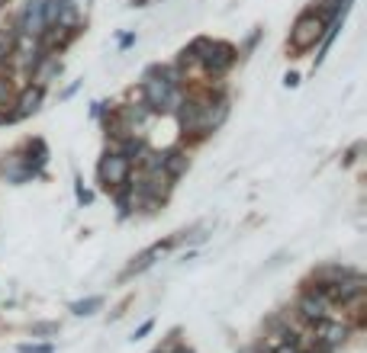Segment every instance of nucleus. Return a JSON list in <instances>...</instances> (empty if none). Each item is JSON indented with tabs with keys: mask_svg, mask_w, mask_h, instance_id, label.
<instances>
[{
	"mask_svg": "<svg viewBox=\"0 0 367 353\" xmlns=\"http://www.w3.org/2000/svg\"><path fill=\"white\" fill-rule=\"evenodd\" d=\"M42 93H46V87H26V90L19 93V103H17V112H10L13 119H23V116H29V112L39 110V103H42Z\"/></svg>",
	"mask_w": 367,
	"mask_h": 353,
	"instance_id": "nucleus-8",
	"label": "nucleus"
},
{
	"mask_svg": "<svg viewBox=\"0 0 367 353\" xmlns=\"http://www.w3.org/2000/svg\"><path fill=\"white\" fill-rule=\"evenodd\" d=\"M17 36L19 29L17 26H0V65H7L13 48H17Z\"/></svg>",
	"mask_w": 367,
	"mask_h": 353,
	"instance_id": "nucleus-10",
	"label": "nucleus"
},
{
	"mask_svg": "<svg viewBox=\"0 0 367 353\" xmlns=\"http://www.w3.org/2000/svg\"><path fill=\"white\" fill-rule=\"evenodd\" d=\"M274 353H303L300 344H290V341H283V344H277V350Z\"/></svg>",
	"mask_w": 367,
	"mask_h": 353,
	"instance_id": "nucleus-17",
	"label": "nucleus"
},
{
	"mask_svg": "<svg viewBox=\"0 0 367 353\" xmlns=\"http://www.w3.org/2000/svg\"><path fill=\"white\" fill-rule=\"evenodd\" d=\"M203 106H207V97H194V100H180L178 116L184 132L190 135H203Z\"/></svg>",
	"mask_w": 367,
	"mask_h": 353,
	"instance_id": "nucleus-7",
	"label": "nucleus"
},
{
	"mask_svg": "<svg viewBox=\"0 0 367 353\" xmlns=\"http://www.w3.org/2000/svg\"><path fill=\"white\" fill-rule=\"evenodd\" d=\"M142 151H145V141L135 139V135H126V139H120V151H116V154H122V158L132 164V161L142 158Z\"/></svg>",
	"mask_w": 367,
	"mask_h": 353,
	"instance_id": "nucleus-11",
	"label": "nucleus"
},
{
	"mask_svg": "<svg viewBox=\"0 0 367 353\" xmlns=\"http://www.w3.org/2000/svg\"><path fill=\"white\" fill-rule=\"evenodd\" d=\"M10 100H13V84H10V77L0 74V110H7Z\"/></svg>",
	"mask_w": 367,
	"mask_h": 353,
	"instance_id": "nucleus-14",
	"label": "nucleus"
},
{
	"mask_svg": "<svg viewBox=\"0 0 367 353\" xmlns=\"http://www.w3.org/2000/svg\"><path fill=\"white\" fill-rule=\"evenodd\" d=\"M312 341L322 347H329V350H335V347L345 344V337H348V327L341 325V321H332V318H319V321H312Z\"/></svg>",
	"mask_w": 367,
	"mask_h": 353,
	"instance_id": "nucleus-6",
	"label": "nucleus"
},
{
	"mask_svg": "<svg viewBox=\"0 0 367 353\" xmlns=\"http://www.w3.org/2000/svg\"><path fill=\"white\" fill-rule=\"evenodd\" d=\"M100 305H104V299H100V296H91V299H81V302H75V305H71V312H75V315H94Z\"/></svg>",
	"mask_w": 367,
	"mask_h": 353,
	"instance_id": "nucleus-12",
	"label": "nucleus"
},
{
	"mask_svg": "<svg viewBox=\"0 0 367 353\" xmlns=\"http://www.w3.org/2000/svg\"><path fill=\"white\" fill-rule=\"evenodd\" d=\"M200 61H203L209 74H226L232 61H236V48L226 46V42H209L207 55H200Z\"/></svg>",
	"mask_w": 367,
	"mask_h": 353,
	"instance_id": "nucleus-5",
	"label": "nucleus"
},
{
	"mask_svg": "<svg viewBox=\"0 0 367 353\" xmlns=\"http://www.w3.org/2000/svg\"><path fill=\"white\" fill-rule=\"evenodd\" d=\"M283 84H287V87H297V84H300V77H297V74H287V77H283Z\"/></svg>",
	"mask_w": 367,
	"mask_h": 353,
	"instance_id": "nucleus-20",
	"label": "nucleus"
},
{
	"mask_svg": "<svg viewBox=\"0 0 367 353\" xmlns=\"http://www.w3.org/2000/svg\"><path fill=\"white\" fill-rule=\"evenodd\" d=\"M178 353H194V350H187V347H178Z\"/></svg>",
	"mask_w": 367,
	"mask_h": 353,
	"instance_id": "nucleus-21",
	"label": "nucleus"
},
{
	"mask_svg": "<svg viewBox=\"0 0 367 353\" xmlns=\"http://www.w3.org/2000/svg\"><path fill=\"white\" fill-rule=\"evenodd\" d=\"M100 183L106 186V190H120V186H126L132 180V164L122 154H106L104 161H100Z\"/></svg>",
	"mask_w": 367,
	"mask_h": 353,
	"instance_id": "nucleus-2",
	"label": "nucleus"
},
{
	"mask_svg": "<svg viewBox=\"0 0 367 353\" xmlns=\"http://www.w3.org/2000/svg\"><path fill=\"white\" fill-rule=\"evenodd\" d=\"M58 325H32V337H46V334H55Z\"/></svg>",
	"mask_w": 367,
	"mask_h": 353,
	"instance_id": "nucleus-15",
	"label": "nucleus"
},
{
	"mask_svg": "<svg viewBox=\"0 0 367 353\" xmlns=\"http://www.w3.org/2000/svg\"><path fill=\"white\" fill-rule=\"evenodd\" d=\"M77 199H81V203H91L94 196H91V190H84V186H77Z\"/></svg>",
	"mask_w": 367,
	"mask_h": 353,
	"instance_id": "nucleus-19",
	"label": "nucleus"
},
{
	"mask_svg": "<svg viewBox=\"0 0 367 353\" xmlns=\"http://www.w3.org/2000/svg\"><path fill=\"white\" fill-rule=\"evenodd\" d=\"M13 26H17L19 32H26V36H42V32L48 29L46 17H42V0H26Z\"/></svg>",
	"mask_w": 367,
	"mask_h": 353,
	"instance_id": "nucleus-4",
	"label": "nucleus"
},
{
	"mask_svg": "<svg viewBox=\"0 0 367 353\" xmlns=\"http://www.w3.org/2000/svg\"><path fill=\"white\" fill-rule=\"evenodd\" d=\"M190 168V158L184 154V151H168L164 154V164H161V170H164V176L168 180H178V176H184Z\"/></svg>",
	"mask_w": 367,
	"mask_h": 353,
	"instance_id": "nucleus-9",
	"label": "nucleus"
},
{
	"mask_svg": "<svg viewBox=\"0 0 367 353\" xmlns=\"http://www.w3.org/2000/svg\"><path fill=\"white\" fill-rule=\"evenodd\" d=\"M319 36H322V17L312 13V10H306V13L297 19V26H293V32H290V48L293 52H306L310 46H316Z\"/></svg>",
	"mask_w": 367,
	"mask_h": 353,
	"instance_id": "nucleus-1",
	"label": "nucleus"
},
{
	"mask_svg": "<svg viewBox=\"0 0 367 353\" xmlns=\"http://www.w3.org/2000/svg\"><path fill=\"white\" fill-rule=\"evenodd\" d=\"M329 308H332V302L326 299L322 286L306 289V292L300 296V302H297V312H300L306 321H319V318H329Z\"/></svg>",
	"mask_w": 367,
	"mask_h": 353,
	"instance_id": "nucleus-3",
	"label": "nucleus"
},
{
	"mask_svg": "<svg viewBox=\"0 0 367 353\" xmlns=\"http://www.w3.org/2000/svg\"><path fill=\"white\" fill-rule=\"evenodd\" d=\"M19 353H52V347L48 344H23Z\"/></svg>",
	"mask_w": 367,
	"mask_h": 353,
	"instance_id": "nucleus-16",
	"label": "nucleus"
},
{
	"mask_svg": "<svg viewBox=\"0 0 367 353\" xmlns=\"http://www.w3.org/2000/svg\"><path fill=\"white\" fill-rule=\"evenodd\" d=\"M151 327H155V321H145V325H142V327H139V331H135V334H132V337H135V341H142V337L149 334Z\"/></svg>",
	"mask_w": 367,
	"mask_h": 353,
	"instance_id": "nucleus-18",
	"label": "nucleus"
},
{
	"mask_svg": "<svg viewBox=\"0 0 367 353\" xmlns=\"http://www.w3.org/2000/svg\"><path fill=\"white\" fill-rule=\"evenodd\" d=\"M180 100H184V93H180L178 87H171V90H168V100H164V106H161V112H178Z\"/></svg>",
	"mask_w": 367,
	"mask_h": 353,
	"instance_id": "nucleus-13",
	"label": "nucleus"
}]
</instances>
